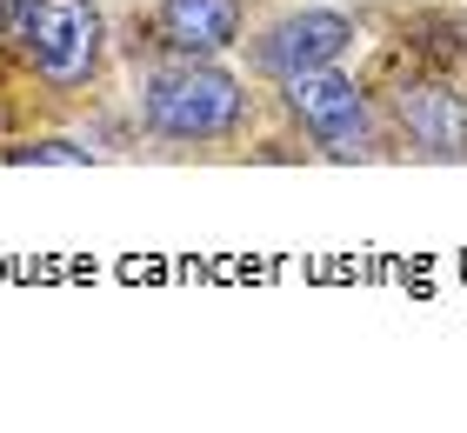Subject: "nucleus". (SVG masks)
<instances>
[{"label":"nucleus","mask_w":467,"mask_h":433,"mask_svg":"<svg viewBox=\"0 0 467 433\" xmlns=\"http://www.w3.org/2000/svg\"><path fill=\"white\" fill-rule=\"evenodd\" d=\"M100 0H0V54L47 94H88L108 74Z\"/></svg>","instance_id":"1"},{"label":"nucleus","mask_w":467,"mask_h":433,"mask_svg":"<svg viewBox=\"0 0 467 433\" xmlns=\"http://www.w3.org/2000/svg\"><path fill=\"white\" fill-rule=\"evenodd\" d=\"M0 160L7 167H94V147H80L67 134H47V140H14V147H0Z\"/></svg>","instance_id":"7"},{"label":"nucleus","mask_w":467,"mask_h":433,"mask_svg":"<svg viewBox=\"0 0 467 433\" xmlns=\"http://www.w3.org/2000/svg\"><path fill=\"white\" fill-rule=\"evenodd\" d=\"M281 107L327 160H380L388 154V120H380L374 94L341 67H314V74L281 80Z\"/></svg>","instance_id":"3"},{"label":"nucleus","mask_w":467,"mask_h":433,"mask_svg":"<svg viewBox=\"0 0 467 433\" xmlns=\"http://www.w3.org/2000/svg\"><path fill=\"white\" fill-rule=\"evenodd\" d=\"M354 40H360V27L341 7H287L281 20H267V27L247 40V67L281 87L294 74L341 67V60L354 54Z\"/></svg>","instance_id":"4"},{"label":"nucleus","mask_w":467,"mask_h":433,"mask_svg":"<svg viewBox=\"0 0 467 433\" xmlns=\"http://www.w3.org/2000/svg\"><path fill=\"white\" fill-rule=\"evenodd\" d=\"M140 127L167 147H227L247 134L254 120V94L247 80L221 67V60H201V54H167L140 74Z\"/></svg>","instance_id":"2"},{"label":"nucleus","mask_w":467,"mask_h":433,"mask_svg":"<svg viewBox=\"0 0 467 433\" xmlns=\"http://www.w3.org/2000/svg\"><path fill=\"white\" fill-rule=\"evenodd\" d=\"M147 27H154L161 54L221 60L227 47H241V34H247V0H154Z\"/></svg>","instance_id":"6"},{"label":"nucleus","mask_w":467,"mask_h":433,"mask_svg":"<svg viewBox=\"0 0 467 433\" xmlns=\"http://www.w3.org/2000/svg\"><path fill=\"white\" fill-rule=\"evenodd\" d=\"M388 120H394V134L408 140L420 160H441V167L467 160V94L454 80L408 74L388 94Z\"/></svg>","instance_id":"5"}]
</instances>
